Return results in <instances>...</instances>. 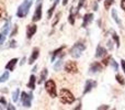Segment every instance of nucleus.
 <instances>
[{"instance_id": "nucleus-33", "label": "nucleus", "mask_w": 125, "mask_h": 110, "mask_svg": "<svg viewBox=\"0 0 125 110\" xmlns=\"http://www.w3.org/2000/svg\"><path fill=\"white\" fill-rule=\"evenodd\" d=\"M84 4V0H79V3H78V7L76 8V11H77V13L79 12V10L81 9V7Z\"/></svg>"}, {"instance_id": "nucleus-41", "label": "nucleus", "mask_w": 125, "mask_h": 110, "mask_svg": "<svg viewBox=\"0 0 125 110\" xmlns=\"http://www.w3.org/2000/svg\"><path fill=\"white\" fill-rule=\"evenodd\" d=\"M68 3V0H62V6H66Z\"/></svg>"}, {"instance_id": "nucleus-42", "label": "nucleus", "mask_w": 125, "mask_h": 110, "mask_svg": "<svg viewBox=\"0 0 125 110\" xmlns=\"http://www.w3.org/2000/svg\"><path fill=\"white\" fill-rule=\"evenodd\" d=\"M24 62H25V57H23V58H22V62H20V64H21V65H23V64H24Z\"/></svg>"}, {"instance_id": "nucleus-27", "label": "nucleus", "mask_w": 125, "mask_h": 110, "mask_svg": "<svg viewBox=\"0 0 125 110\" xmlns=\"http://www.w3.org/2000/svg\"><path fill=\"white\" fill-rule=\"evenodd\" d=\"M112 37H113V40L115 41V44H116V48L119 49V48H120V37H119V35H117L115 32H113Z\"/></svg>"}, {"instance_id": "nucleus-14", "label": "nucleus", "mask_w": 125, "mask_h": 110, "mask_svg": "<svg viewBox=\"0 0 125 110\" xmlns=\"http://www.w3.org/2000/svg\"><path fill=\"white\" fill-rule=\"evenodd\" d=\"M105 55H106V50H105L104 48H102L101 45H99V46L97 48V52H95V57H98V58L102 57V58H103Z\"/></svg>"}, {"instance_id": "nucleus-40", "label": "nucleus", "mask_w": 125, "mask_h": 110, "mask_svg": "<svg viewBox=\"0 0 125 110\" xmlns=\"http://www.w3.org/2000/svg\"><path fill=\"white\" fill-rule=\"evenodd\" d=\"M108 46H109V49H112V42L111 41L108 42Z\"/></svg>"}, {"instance_id": "nucleus-8", "label": "nucleus", "mask_w": 125, "mask_h": 110, "mask_svg": "<svg viewBox=\"0 0 125 110\" xmlns=\"http://www.w3.org/2000/svg\"><path fill=\"white\" fill-rule=\"evenodd\" d=\"M42 18V3L37 4L36 6V9H35V12L33 14V18H32V21L33 22H36V21H40Z\"/></svg>"}, {"instance_id": "nucleus-36", "label": "nucleus", "mask_w": 125, "mask_h": 110, "mask_svg": "<svg viewBox=\"0 0 125 110\" xmlns=\"http://www.w3.org/2000/svg\"><path fill=\"white\" fill-rule=\"evenodd\" d=\"M7 106H8V107H7V109H8V110H15V107L13 106L12 104H9V105H7Z\"/></svg>"}, {"instance_id": "nucleus-31", "label": "nucleus", "mask_w": 125, "mask_h": 110, "mask_svg": "<svg viewBox=\"0 0 125 110\" xmlns=\"http://www.w3.org/2000/svg\"><path fill=\"white\" fill-rule=\"evenodd\" d=\"M111 65H112L114 71H119V65H117V63L115 62L114 60H112V58H111Z\"/></svg>"}, {"instance_id": "nucleus-29", "label": "nucleus", "mask_w": 125, "mask_h": 110, "mask_svg": "<svg viewBox=\"0 0 125 110\" xmlns=\"http://www.w3.org/2000/svg\"><path fill=\"white\" fill-rule=\"evenodd\" d=\"M111 62V56L109 55V56H104V58L103 60H102V65H103V66H106V65L109 64V63Z\"/></svg>"}, {"instance_id": "nucleus-34", "label": "nucleus", "mask_w": 125, "mask_h": 110, "mask_svg": "<svg viewBox=\"0 0 125 110\" xmlns=\"http://www.w3.org/2000/svg\"><path fill=\"white\" fill-rule=\"evenodd\" d=\"M0 105H3V106H7V100L4 97H0Z\"/></svg>"}, {"instance_id": "nucleus-45", "label": "nucleus", "mask_w": 125, "mask_h": 110, "mask_svg": "<svg viewBox=\"0 0 125 110\" xmlns=\"http://www.w3.org/2000/svg\"><path fill=\"white\" fill-rule=\"evenodd\" d=\"M54 2H56L57 4H58V2H59V0H54Z\"/></svg>"}, {"instance_id": "nucleus-1", "label": "nucleus", "mask_w": 125, "mask_h": 110, "mask_svg": "<svg viewBox=\"0 0 125 110\" xmlns=\"http://www.w3.org/2000/svg\"><path fill=\"white\" fill-rule=\"evenodd\" d=\"M33 3V0H24L21 4L19 6L17 11V15L18 18H24L28 15L29 11H30V8Z\"/></svg>"}, {"instance_id": "nucleus-18", "label": "nucleus", "mask_w": 125, "mask_h": 110, "mask_svg": "<svg viewBox=\"0 0 125 110\" xmlns=\"http://www.w3.org/2000/svg\"><path fill=\"white\" fill-rule=\"evenodd\" d=\"M112 18H113V20L116 22V24L120 26V28H123V24H122V22L120 21L119 15H117V12H116V10H115V9H112Z\"/></svg>"}, {"instance_id": "nucleus-47", "label": "nucleus", "mask_w": 125, "mask_h": 110, "mask_svg": "<svg viewBox=\"0 0 125 110\" xmlns=\"http://www.w3.org/2000/svg\"><path fill=\"white\" fill-rule=\"evenodd\" d=\"M2 1H3V0H0V3H1V2H2Z\"/></svg>"}, {"instance_id": "nucleus-39", "label": "nucleus", "mask_w": 125, "mask_h": 110, "mask_svg": "<svg viewBox=\"0 0 125 110\" xmlns=\"http://www.w3.org/2000/svg\"><path fill=\"white\" fill-rule=\"evenodd\" d=\"M98 109H99V110H101V109H109V106H101V107H99Z\"/></svg>"}, {"instance_id": "nucleus-23", "label": "nucleus", "mask_w": 125, "mask_h": 110, "mask_svg": "<svg viewBox=\"0 0 125 110\" xmlns=\"http://www.w3.org/2000/svg\"><path fill=\"white\" fill-rule=\"evenodd\" d=\"M19 94H20L19 89H15V90L12 93V101L13 102H17L18 101V99H19Z\"/></svg>"}, {"instance_id": "nucleus-16", "label": "nucleus", "mask_w": 125, "mask_h": 110, "mask_svg": "<svg viewBox=\"0 0 125 110\" xmlns=\"http://www.w3.org/2000/svg\"><path fill=\"white\" fill-rule=\"evenodd\" d=\"M77 11H76L75 8H71L70 9V13H69V17H68V21L69 23L71 24V25H73L75 24V15H77Z\"/></svg>"}, {"instance_id": "nucleus-43", "label": "nucleus", "mask_w": 125, "mask_h": 110, "mask_svg": "<svg viewBox=\"0 0 125 110\" xmlns=\"http://www.w3.org/2000/svg\"><path fill=\"white\" fill-rule=\"evenodd\" d=\"M36 69H37V66H36V65H35V66L33 67V72H36Z\"/></svg>"}, {"instance_id": "nucleus-21", "label": "nucleus", "mask_w": 125, "mask_h": 110, "mask_svg": "<svg viewBox=\"0 0 125 110\" xmlns=\"http://www.w3.org/2000/svg\"><path fill=\"white\" fill-rule=\"evenodd\" d=\"M35 83H36V77H35L34 75H31L30 80H29V83H28V88L34 89L35 88Z\"/></svg>"}, {"instance_id": "nucleus-25", "label": "nucleus", "mask_w": 125, "mask_h": 110, "mask_svg": "<svg viewBox=\"0 0 125 110\" xmlns=\"http://www.w3.org/2000/svg\"><path fill=\"white\" fill-rule=\"evenodd\" d=\"M61 15H62L61 12H57V13H56V15H55V19H54V21H53V23H52V26H53V28H54V26L56 25L57 23H58L59 19H61Z\"/></svg>"}, {"instance_id": "nucleus-6", "label": "nucleus", "mask_w": 125, "mask_h": 110, "mask_svg": "<svg viewBox=\"0 0 125 110\" xmlns=\"http://www.w3.org/2000/svg\"><path fill=\"white\" fill-rule=\"evenodd\" d=\"M65 71L69 74H76L78 73V66H77V63L73 62V61H69L65 64Z\"/></svg>"}, {"instance_id": "nucleus-20", "label": "nucleus", "mask_w": 125, "mask_h": 110, "mask_svg": "<svg viewBox=\"0 0 125 110\" xmlns=\"http://www.w3.org/2000/svg\"><path fill=\"white\" fill-rule=\"evenodd\" d=\"M47 75H48V71L47 68H44L41 73V76H40V79H39V84H42L43 82H45L46 78H47Z\"/></svg>"}, {"instance_id": "nucleus-38", "label": "nucleus", "mask_w": 125, "mask_h": 110, "mask_svg": "<svg viewBox=\"0 0 125 110\" xmlns=\"http://www.w3.org/2000/svg\"><path fill=\"white\" fill-rule=\"evenodd\" d=\"M121 7H122V9L125 11V0H122L121 1Z\"/></svg>"}, {"instance_id": "nucleus-13", "label": "nucleus", "mask_w": 125, "mask_h": 110, "mask_svg": "<svg viewBox=\"0 0 125 110\" xmlns=\"http://www.w3.org/2000/svg\"><path fill=\"white\" fill-rule=\"evenodd\" d=\"M8 19V12L3 3H0V21Z\"/></svg>"}, {"instance_id": "nucleus-19", "label": "nucleus", "mask_w": 125, "mask_h": 110, "mask_svg": "<svg viewBox=\"0 0 125 110\" xmlns=\"http://www.w3.org/2000/svg\"><path fill=\"white\" fill-rule=\"evenodd\" d=\"M65 48H66V46H65V45H62V46H61V48H58V49H57V50H55L54 52H53V54H52V62H54V61H55V58H56L57 56H59V54H61V53L62 52V51L65 50Z\"/></svg>"}, {"instance_id": "nucleus-46", "label": "nucleus", "mask_w": 125, "mask_h": 110, "mask_svg": "<svg viewBox=\"0 0 125 110\" xmlns=\"http://www.w3.org/2000/svg\"><path fill=\"white\" fill-rule=\"evenodd\" d=\"M3 37V35H2L1 33H0V40H1V37Z\"/></svg>"}, {"instance_id": "nucleus-26", "label": "nucleus", "mask_w": 125, "mask_h": 110, "mask_svg": "<svg viewBox=\"0 0 125 110\" xmlns=\"http://www.w3.org/2000/svg\"><path fill=\"white\" fill-rule=\"evenodd\" d=\"M62 58L61 57L58 61H57V63L54 65V69L55 71H59L61 69V67H62Z\"/></svg>"}, {"instance_id": "nucleus-3", "label": "nucleus", "mask_w": 125, "mask_h": 110, "mask_svg": "<svg viewBox=\"0 0 125 110\" xmlns=\"http://www.w3.org/2000/svg\"><path fill=\"white\" fill-rule=\"evenodd\" d=\"M86 50V45H84L82 42H77L75 45L71 48L70 50V55L73 56V58H79L81 56V53Z\"/></svg>"}, {"instance_id": "nucleus-7", "label": "nucleus", "mask_w": 125, "mask_h": 110, "mask_svg": "<svg viewBox=\"0 0 125 110\" xmlns=\"http://www.w3.org/2000/svg\"><path fill=\"white\" fill-rule=\"evenodd\" d=\"M90 74H97V73H100L102 71V63H99V62H94L90 65Z\"/></svg>"}, {"instance_id": "nucleus-48", "label": "nucleus", "mask_w": 125, "mask_h": 110, "mask_svg": "<svg viewBox=\"0 0 125 110\" xmlns=\"http://www.w3.org/2000/svg\"><path fill=\"white\" fill-rule=\"evenodd\" d=\"M98 1H101V0H98Z\"/></svg>"}, {"instance_id": "nucleus-12", "label": "nucleus", "mask_w": 125, "mask_h": 110, "mask_svg": "<svg viewBox=\"0 0 125 110\" xmlns=\"http://www.w3.org/2000/svg\"><path fill=\"white\" fill-rule=\"evenodd\" d=\"M93 20V14L92 13H87V14H84L83 17V22H82V28H86L87 25H88L89 23H90L91 21Z\"/></svg>"}, {"instance_id": "nucleus-37", "label": "nucleus", "mask_w": 125, "mask_h": 110, "mask_svg": "<svg viewBox=\"0 0 125 110\" xmlns=\"http://www.w3.org/2000/svg\"><path fill=\"white\" fill-rule=\"evenodd\" d=\"M121 65H122V68H123L124 74H125V61H124V60H122V61H121Z\"/></svg>"}, {"instance_id": "nucleus-28", "label": "nucleus", "mask_w": 125, "mask_h": 110, "mask_svg": "<svg viewBox=\"0 0 125 110\" xmlns=\"http://www.w3.org/2000/svg\"><path fill=\"white\" fill-rule=\"evenodd\" d=\"M115 78H116V80H117V83H119V84H121V85H124V84H125L124 77H123V76H121L120 74H116Z\"/></svg>"}, {"instance_id": "nucleus-22", "label": "nucleus", "mask_w": 125, "mask_h": 110, "mask_svg": "<svg viewBox=\"0 0 125 110\" xmlns=\"http://www.w3.org/2000/svg\"><path fill=\"white\" fill-rule=\"evenodd\" d=\"M56 6H57V3H56V2H54V4H53V6L50 8V10H48V12H47V18H48V19H51V18H52L55 8H56Z\"/></svg>"}, {"instance_id": "nucleus-2", "label": "nucleus", "mask_w": 125, "mask_h": 110, "mask_svg": "<svg viewBox=\"0 0 125 110\" xmlns=\"http://www.w3.org/2000/svg\"><path fill=\"white\" fill-rule=\"evenodd\" d=\"M59 100L62 101V104L70 105L75 101L76 98H75V96L68 90V89L62 88L61 90V93H59Z\"/></svg>"}, {"instance_id": "nucleus-4", "label": "nucleus", "mask_w": 125, "mask_h": 110, "mask_svg": "<svg viewBox=\"0 0 125 110\" xmlns=\"http://www.w3.org/2000/svg\"><path fill=\"white\" fill-rule=\"evenodd\" d=\"M45 89L47 91V94L51 96L52 98H56L57 97V89H56V84L53 79H48L45 83Z\"/></svg>"}, {"instance_id": "nucleus-15", "label": "nucleus", "mask_w": 125, "mask_h": 110, "mask_svg": "<svg viewBox=\"0 0 125 110\" xmlns=\"http://www.w3.org/2000/svg\"><path fill=\"white\" fill-rule=\"evenodd\" d=\"M18 63V58H12V60H10L8 62V64L6 65V69H8V71H11L12 72L13 69H14L15 65H17Z\"/></svg>"}, {"instance_id": "nucleus-44", "label": "nucleus", "mask_w": 125, "mask_h": 110, "mask_svg": "<svg viewBox=\"0 0 125 110\" xmlns=\"http://www.w3.org/2000/svg\"><path fill=\"white\" fill-rule=\"evenodd\" d=\"M42 1H43V0H37V1H36V4H40V3H42Z\"/></svg>"}, {"instance_id": "nucleus-17", "label": "nucleus", "mask_w": 125, "mask_h": 110, "mask_svg": "<svg viewBox=\"0 0 125 110\" xmlns=\"http://www.w3.org/2000/svg\"><path fill=\"white\" fill-rule=\"evenodd\" d=\"M10 24H11V21H10V19L8 18L7 22L4 23V25L2 26V31H1V34L2 35H7L9 33V30H10Z\"/></svg>"}, {"instance_id": "nucleus-5", "label": "nucleus", "mask_w": 125, "mask_h": 110, "mask_svg": "<svg viewBox=\"0 0 125 110\" xmlns=\"http://www.w3.org/2000/svg\"><path fill=\"white\" fill-rule=\"evenodd\" d=\"M32 99H33V95L31 93L26 94L25 91H22L21 93V102H22V106L23 107H25V108H30Z\"/></svg>"}, {"instance_id": "nucleus-10", "label": "nucleus", "mask_w": 125, "mask_h": 110, "mask_svg": "<svg viewBox=\"0 0 125 110\" xmlns=\"http://www.w3.org/2000/svg\"><path fill=\"white\" fill-rule=\"evenodd\" d=\"M36 30H37L36 24H29L28 28H26V37H28V39H31V37L35 34Z\"/></svg>"}, {"instance_id": "nucleus-32", "label": "nucleus", "mask_w": 125, "mask_h": 110, "mask_svg": "<svg viewBox=\"0 0 125 110\" xmlns=\"http://www.w3.org/2000/svg\"><path fill=\"white\" fill-rule=\"evenodd\" d=\"M17 33H18V25H17V24H15V25L13 26V30L11 31V33H10V37H14V35L17 34Z\"/></svg>"}, {"instance_id": "nucleus-11", "label": "nucleus", "mask_w": 125, "mask_h": 110, "mask_svg": "<svg viewBox=\"0 0 125 110\" xmlns=\"http://www.w3.org/2000/svg\"><path fill=\"white\" fill-rule=\"evenodd\" d=\"M39 55H40L39 48H34V49H33V51H32V54H31V56H30V60H29V64H30V65L33 64V63L37 60Z\"/></svg>"}, {"instance_id": "nucleus-24", "label": "nucleus", "mask_w": 125, "mask_h": 110, "mask_svg": "<svg viewBox=\"0 0 125 110\" xmlns=\"http://www.w3.org/2000/svg\"><path fill=\"white\" fill-rule=\"evenodd\" d=\"M9 79V72H4L1 76H0V83H4Z\"/></svg>"}, {"instance_id": "nucleus-35", "label": "nucleus", "mask_w": 125, "mask_h": 110, "mask_svg": "<svg viewBox=\"0 0 125 110\" xmlns=\"http://www.w3.org/2000/svg\"><path fill=\"white\" fill-rule=\"evenodd\" d=\"M9 46H10V48H13V49H14L15 46H17V42H15L14 40H12V41H10V45H9Z\"/></svg>"}, {"instance_id": "nucleus-9", "label": "nucleus", "mask_w": 125, "mask_h": 110, "mask_svg": "<svg viewBox=\"0 0 125 110\" xmlns=\"http://www.w3.org/2000/svg\"><path fill=\"white\" fill-rule=\"evenodd\" d=\"M97 86V83L94 82V80H91V79H88L86 82V85H84V89H83V95H86V94L90 93L91 89L94 88V87Z\"/></svg>"}, {"instance_id": "nucleus-30", "label": "nucleus", "mask_w": 125, "mask_h": 110, "mask_svg": "<svg viewBox=\"0 0 125 110\" xmlns=\"http://www.w3.org/2000/svg\"><path fill=\"white\" fill-rule=\"evenodd\" d=\"M113 3H114V0H105V1H104V8L108 10V9H110V7L112 6Z\"/></svg>"}]
</instances>
